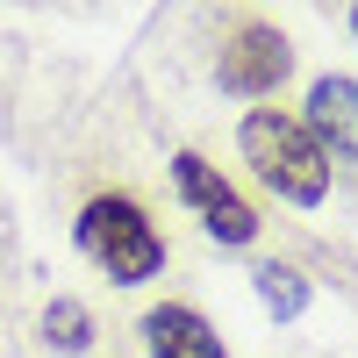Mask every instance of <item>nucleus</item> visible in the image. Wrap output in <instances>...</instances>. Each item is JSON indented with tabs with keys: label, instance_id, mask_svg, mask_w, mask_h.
Wrapping results in <instances>:
<instances>
[{
	"label": "nucleus",
	"instance_id": "nucleus-1",
	"mask_svg": "<svg viewBox=\"0 0 358 358\" xmlns=\"http://www.w3.org/2000/svg\"><path fill=\"white\" fill-rule=\"evenodd\" d=\"M244 158L258 165V179L287 201H322L330 194V158H322V143L308 136V122H294L280 108H251L244 115Z\"/></svg>",
	"mask_w": 358,
	"mask_h": 358
},
{
	"label": "nucleus",
	"instance_id": "nucleus-2",
	"mask_svg": "<svg viewBox=\"0 0 358 358\" xmlns=\"http://www.w3.org/2000/svg\"><path fill=\"white\" fill-rule=\"evenodd\" d=\"M79 251L101 265L108 280H151L158 265H165V244H158V229L143 222V208L129 194H101V201H86V215H79Z\"/></svg>",
	"mask_w": 358,
	"mask_h": 358
},
{
	"label": "nucleus",
	"instance_id": "nucleus-3",
	"mask_svg": "<svg viewBox=\"0 0 358 358\" xmlns=\"http://www.w3.org/2000/svg\"><path fill=\"white\" fill-rule=\"evenodd\" d=\"M172 179H179V194L194 201V215L208 222V236H215V244H251V236H258V215L244 208V194H236L208 158L179 151V158H172Z\"/></svg>",
	"mask_w": 358,
	"mask_h": 358
},
{
	"label": "nucleus",
	"instance_id": "nucleus-4",
	"mask_svg": "<svg viewBox=\"0 0 358 358\" xmlns=\"http://www.w3.org/2000/svg\"><path fill=\"white\" fill-rule=\"evenodd\" d=\"M287 65H294V57H287V36H280V29H236V36L222 43V86H229V94H273V86L287 79Z\"/></svg>",
	"mask_w": 358,
	"mask_h": 358
},
{
	"label": "nucleus",
	"instance_id": "nucleus-5",
	"mask_svg": "<svg viewBox=\"0 0 358 358\" xmlns=\"http://www.w3.org/2000/svg\"><path fill=\"white\" fill-rule=\"evenodd\" d=\"M308 136L322 143V158H358V79L308 86Z\"/></svg>",
	"mask_w": 358,
	"mask_h": 358
},
{
	"label": "nucleus",
	"instance_id": "nucleus-6",
	"mask_svg": "<svg viewBox=\"0 0 358 358\" xmlns=\"http://www.w3.org/2000/svg\"><path fill=\"white\" fill-rule=\"evenodd\" d=\"M143 337H151V358H222V337L208 330V322H201L194 308H179V301L151 308Z\"/></svg>",
	"mask_w": 358,
	"mask_h": 358
},
{
	"label": "nucleus",
	"instance_id": "nucleus-7",
	"mask_svg": "<svg viewBox=\"0 0 358 358\" xmlns=\"http://www.w3.org/2000/svg\"><path fill=\"white\" fill-rule=\"evenodd\" d=\"M251 280H258V301H265V308H273L280 322L308 308V280H301V273H294V265H258V273H251Z\"/></svg>",
	"mask_w": 358,
	"mask_h": 358
},
{
	"label": "nucleus",
	"instance_id": "nucleus-8",
	"mask_svg": "<svg viewBox=\"0 0 358 358\" xmlns=\"http://www.w3.org/2000/svg\"><path fill=\"white\" fill-rule=\"evenodd\" d=\"M43 337H50L57 351H72V358H79L86 344H94V315H86L79 301H50V308H43Z\"/></svg>",
	"mask_w": 358,
	"mask_h": 358
},
{
	"label": "nucleus",
	"instance_id": "nucleus-9",
	"mask_svg": "<svg viewBox=\"0 0 358 358\" xmlns=\"http://www.w3.org/2000/svg\"><path fill=\"white\" fill-rule=\"evenodd\" d=\"M351 29H358V8H351Z\"/></svg>",
	"mask_w": 358,
	"mask_h": 358
}]
</instances>
